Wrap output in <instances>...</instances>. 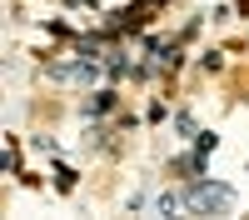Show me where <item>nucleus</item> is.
I'll list each match as a JSON object with an SVG mask.
<instances>
[{
  "mask_svg": "<svg viewBox=\"0 0 249 220\" xmlns=\"http://www.w3.org/2000/svg\"><path fill=\"white\" fill-rule=\"evenodd\" d=\"M179 195H184V210H190V215H230L239 205V190L234 185H224V180H204V175H195Z\"/></svg>",
  "mask_w": 249,
  "mask_h": 220,
  "instance_id": "1",
  "label": "nucleus"
},
{
  "mask_svg": "<svg viewBox=\"0 0 249 220\" xmlns=\"http://www.w3.org/2000/svg\"><path fill=\"white\" fill-rule=\"evenodd\" d=\"M100 70H105V60L100 55H70V60H50L45 65V80H60V85H95Z\"/></svg>",
  "mask_w": 249,
  "mask_h": 220,
  "instance_id": "2",
  "label": "nucleus"
},
{
  "mask_svg": "<svg viewBox=\"0 0 249 220\" xmlns=\"http://www.w3.org/2000/svg\"><path fill=\"white\" fill-rule=\"evenodd\" d=\"M110 105H115V95H110V90H95V95L85 100V115H105Z\"/></svg>",
  "mask_w": 249,
  "mask_h": 220,
  "instance_id": "3",
  "label": "nucleus"
},
{
  "mask_svg": "<svg viewBox=\"0 0 249 220\" xmlns=\"http://www.w3.org/2000/svg\"><path fill=\"white\" fill-rule=\"evenodd\" d=\"M175 130L190 140V135H195V115H184V110H179V115H175Z\"/></svg>",
  "mask_w": 249,
  "mask_h": 220,
  "instance_id": "4",
  "label": "nucleus"
}]
</instances>
